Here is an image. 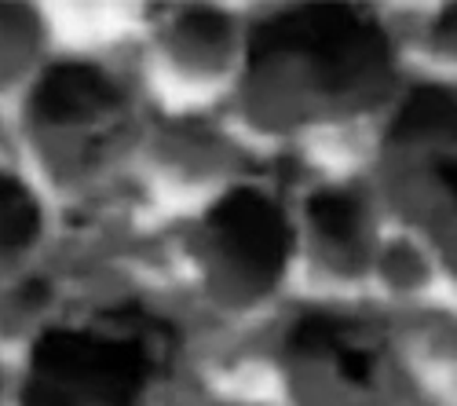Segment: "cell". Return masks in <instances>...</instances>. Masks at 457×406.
<instances>
[{
	"label": "cell",
	"mask_w": 457,
	"mask_h": 406,
	"mask_svg": "<svg viewBox=\"0 0 457 406\" xmlns=\"http://www.w3.org/2000/svg\"><path fill=\"white\" fill-rule=\"evenodd\" d=\"M436 176L446 183V191L457 198V162H436Z\"/></svg>",
	"instance_id": "8fae6325"
},
{
	"label": "cell",
	"mask_w": 457,
	"mask_h": 406,
	"mask_svg": "<svg viewBox=\"0 0 457 406\" xmlns=\"http://www.w3.org/2000/svg\"><path fill=\"white\" fill-rule=\"evenodd\" d=\"M289 352L300 359H322V355H337L348 344V322L329 319V315H303L293 329H289Z\"/></svg>",
	"instance_id": "ba28073f"
},
{
	"label": "cell",
	"mask_w": 457,
	"mask_h": 406,
	"mask_svg": "<svg viewBox=\"0 0 457 406\" xmlns=\"http://www.w3.org/2000/svg\"><path fill=\"white\" fill-rule=\"evenodd\" d=\"M187 29H195L198 37H209V41H220L223 29H227V22H223L220 15H205V12H198V15H190V19H187Z\"/></svg>",
	"instance_id": "30bf717a"
},
{
	"label": "cell",
	"mask_w": 457,
	"mask_h": 406,
	"mask_svg": "<svg viewBox=\"0 0 457 406\" xmlns=\"http://www.w3.org/2000/svg\"><path fill=\"white\" fill-rule=\"evenodd\" d=\"M286 52H303L312 59L319 81L329 92L348 88L370 73L385 70L388 37L359 8L315 4L296 8L278 19L253 26L249 33V66L260 70Z\"/></svg>",
	"instance_id": "7a4b0ae2"
},
{
	"label": "cell",
	"mask_w": 457,
	"mask_h": 406,
	"mask_svg": "<svg viewBox=\"0 0 457 406\" xmlns=\"http://www.w3.org/2000/svg\"><path fill=\"white\" fill-rule=\"evenodd\" d=\"M337 370H340V377L352 381V385H366L373 377V355L366 348L345 344L337 352Z\"/></svg>",
	"instance_id": "9c48e42d"
},
{
	"label": "cell",
	"mask_w": 457,
	"mask_h": 406,
	"mask_svg": "<svg viewBox=\"0 0 457 406\" xmlns=\"http://www.w3.org/2000/svg\"><path fill=\"white\" fill-rule=\"evenodd\" d=\"M209 231L231 264L253 282H275L289 256V224L271 198L256 191L223 195L209 212Z\"/></svg>",
	"instance_id": "3957f363"
},
{
	"label": "cell",
	"mask_w": 457,
	"mask_h": 406,
	"mask_svg": "<svg viewBox=\"0 0 457 406\" xmlns=\"http://www.w3.org/2000/svg\"><path fill=\"white\" fill-rule=\"evenodd\" d=\"M118 103V85L103 70L88 62H59L45 70V78L33 88V118L45 125H73L99 118L103 110Z\"/></svg>",
	"instance_id": "277c9868"
},
{
	"label": "cell",
	"mask_w": 457,
	"mask_h": 406,
	"mask_svg": "<svg viewBox=\"0 0 457 406\" xmlns=\"http://www.w3.org/2000/svg\"><path fill=\"white\" fill-rule=\"evenodd\" d=\"M395 143L425 139V136H457V95L439 85L413 88L388 132Z\"/></svg>",
	"instance_id": "5b68a950"
},
{
	"label": "cell",
	"mask_w": 457,
	"mask_h": 406,
	"mask_svg": "<svg viewBox=\"0 0 457 406\" xmlns=\"http://www.w3.org/2000/svg\"><path fill=\"white\" fill-rule=\"evenodd\" d=\"M121 337L48 329L33 344L22 406H139L150 374L176 348V329L143 308L113 311Z\"/></svg>",
	"instance_id": "6da1fadb"
},
{
	"label": "cell",
	"mask_w": 457,
	"mask_h": 406,
	"mask_svg": "<svg viewBox=\"0 0 457 406\" xmlns=\"http://www.w3.org/2000/svg\"><path fill=\"white\" fill-rule=\"evenodd\" d=\"M308 216H312V224L329 238V242H352L359 235V198L345 195V191H322L308 202Z\"/></svg>",
	"instance_id": "52a82bcc"
},
{
	"label": "cell",
	"mask_w": 457,
	"mask_h": 406,
	"mask_svg": "<svg viewBox=\"0 0 457 406\" xmlns=\"http://www.w3.org/2000/svg\"><path fill=\"white\" fill-rule=\"evenodd\" d=\"M37 228H41V212H37L29 191L19 179L0 176V245L4 249L29 245L37 238Z\"/></svg>",
	"instance_id": "8992f818"
}]
</instances>
